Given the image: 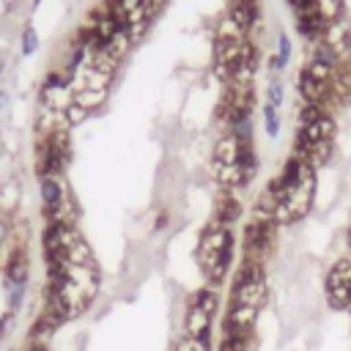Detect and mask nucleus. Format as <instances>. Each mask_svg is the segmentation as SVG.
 <instances>
[{"instance_id": "obj_12", "label": "nucleus", "mask_w": 351, "mask_h": 351, "mask_svg": "<svg viewBox=\"0 0 351 351\" xmlns=\"http://www.w3.org/2000/svg\"><path fill=\"white\" fill-rule=\"evenodd\" d=\"M310 5L321 14V19H324L326 25L335 22V19H343V11H346L343 0H310Z\"/></svg>"}, {"instance_id": "obj_20", "label": "nucleus", "mask_w": 351, "mask_h": 351, "mask_svg": "<svg viewBox=\"0 0 351 351\" xmlns=\"http://www.w3.org/2000/svg\"><path fill=\"white\" fill-rule=\"evenodd\" d=\"M288 5H291L293 11H299V8H304V5H310V0H288Z\"/></svg>"}, {"instance_id": "obj_11", "label": "nucleus", "mask_w": 351, "mask_h": 351, "mask_svg": "<svg viewBox=\"0 0 351 351\" xmlns=\"http://www.w3.org/2000/svg\"><path fill=\"white\" fill-rule=\"evenodd\" d=\"M288 60H291V38L285 33H277V52L269 58V66L277 74V71H282L288 66Z\"/></svg>"}, {"instance_id": "obj_22", "label": "nucleus", "mask_w": 351, "mask_h": 351, "mask_svg": "<svg viewBox=\"0 0 351 351\" xmlns=\"http://www.w3.org/2000/svg\"><path fill=\"white\" fill-rule=\"evenodd\" d=\"M162 228H167V214H159L156 217V230H162Z\"/></svg>"}, {"instance_id": "obj_5", "label": "nucleus", "mask_w": 351, "mask_h": 351, "mask_svg": "<svg viewBox=\"0 0 351 351\" xmlns=\"http://www.w3.org/2000/svg\"><path fill=\"white\" fill-rule=\"evenodd\" d=\"M211 315L206 310H200L197 304L186 302L184 310V332L189 340H195V346L200 351H214V340H211Z\"/></svg>"}, {"instance_id": "obj_17", "label": "nucleus", "mask_w": 351, "mask_h": 351, "mask_svg": "<svg viewBox=\"0 0 351 351\" xmlns=\"http://www.w3.org/2000/svg\"><path fill=\"white\" fill-rule=\"evenodd\" d=\"M285 88H282V82L280 80H271L269 82V104H274V107H280L282 104V99H285V93H282Z\"/></svg>"}, {"instance_id": "obj_14", "label": "nucleus", "mask_w": 351, "mask_h": 351, "mask_svg": "<svg viewBox=\"0 0 351 351\" xmlns=\"http://www.w3.org/2000/svg\"><path fill=\"white\" fill-rule=\"evenodd\" d=\"M263 129H266V134L269 137H277L280 134V112H277V107L274 104H263Z\"/></svg>"}, {"instance_id": "obj_19", "label": "nucleus", "mask_w": 351, "mask_h": 351, "mask_svg": "<svg viewBox=\"0 0 351 351\" xmlns=\"http://www.w3.org/2000/svg\"><path fill=\"white\" fill-rule=\"evenodd\" d=\"M173 351H200V348L195 346V340H189V337L184 335V337L176 343V348H173Z\"/></svg>"}, {"instance_id": "obj_15", "label": "nucleus", "mask_w": 351, "mask_h": 351, "mask_svg": "<svg viewBox=\"0 0 351 351\" xmlns=\"http://www.w3.org/2000/svg\"><path fill=\"white\" fill-rule=\"evenodd\" d=\"M63 118H66V123H69V126H74V123H82V121L88 118V110H82L80 104H74V101H71V104L63 110Z\"/></svg>"}, {"instance_id": "obj_16", "label": "nucleus", "mask_w": 351, "mask_h": 351, "mask_svg": "<svg viewBox=\"0 0 351 351\" xmlns=\"http://www.w3.org/2000/svg\"><path fill=\"white\" fill-rule=\"evenodd\" d=\"M36 49H38V36L27 27V30L22 33V55H33Z\"/></svg>"}, {"instance_id": "obj_13", "label": "nucleus", "mask_w": 351, "mask_h": 351, "mask_svg": "<svg viewBox=\"0 0 351 351\" xmlns=\"http://www.w3.org/2000/svg\"><path fill=\"white\" fill-rule=\"evenodd\" d=\"M192 304H197L200 310H206L211 318H214V313H217V307H219V293H217V288H200L197 293H192V299H189Z\"/></svg>"}, {"instance_id": "obj_18", "label": "nucleus", "mask_w": 351, "mask_h": 351, "mask_svg": "<svg viewBox=\"0 0 351 351\" xmlns=\"http://www.w3.org/2000/svg\"><path fill=\"white\" fill-rule=\"evenodd\" d=\"M11 236H14V225H11V219H8L5 214H0V250L8 247Z\"/></svg>"}, {"instance_id": "obj_24", "label": "nucleus", "mask_w": 351, "mask_h": 351, "mask_svg": "<svg viewBox=\"0 0 351 351\" xmlns=\"http://www.w3.org/2000/svg\"><path fill=\"white\" fill-rule=\"evenodd\" d=\"M5 104H8V93H5V90H0V110H3Z\"/></svg>"}, {"instance_id": "obj_10", "label": "nucleus", "mask_w": 351, "mask_h": 351, "mask_svg": "<svg viewBox=\"0 0 351 351\" xmlns=\"http://www.w3.org/2000/svg\"><path fill=\"white\" fill-rule=\"evenodd\" d=\"M107 99V88H80L74 93V104H80L82 110H96L101 101Z\"/></svg>"}, {"instance_id": "obj_6", "label": "nucleus", "mask_w": 351, "mask_h": 351, "mask_svg": "<svg viewBox=\"0 0 351 351\" xmlns=\"http://www.w3.org/2000/svg\"><path fill=\"white\" fill-rule=\"evenodd\" d=\"M38 195H41V211L47 217V222L63 208V203L71 197L69 189L63 186L60 176H41L38 178Z\"/></svg>"}, {"instance_id": "obj_3", "label": "nucleus", "mask_w": 351, "mask_h": 351, "mask_svg": "<svg viewBox=\"0 0 351 351\" xmlns=\"http://www.w3.org/2000/svg\"><path fill=\"white\" fill-rule=\"evenodd\" d=\"M315 197V170H310L293 189H288L285 195L277 197L274 206V225H293L302 217H307L310 206Z\"/></svg>"}, {"instance_id": "obj_1", "label": "nucleus", "mask_w": 351, "mask_h": 351, "mask_svg": "<svg viewBox=\"0 0 351 351\" xmlns=\"http://www.w3.org/2000/svg\"><path fill=\"white\" fill-rule=\"evenodd\" d=\"M197 263L208 280L211 288L222 285L230 266H233V255H236V239H233V230L225 228V225H217L211 222L203 233H200V241H197Z\"/></svg>"}, {"instance_id": "obj_8", "label": "nucleus", "mask_w": 351, "mask_h": 351, "mask_svg": "<svg viewBox=\"0 0 351 351\" xmlns=\"http://www.w3.org/2000/svg\"><path fill=\"white\" fill-rule=\"evenodd\" d=\"M293 14H296V30L302 33V38H307L310 44L321 41V36L326 30V22L321 19V14L313 5H304V8L293 11Z\"/></svg>"}, {"instance_id": "obj_7", "label": "nucleus", "mask_w": 351, "mask_h": 351, "mask_svg": "<svg viewBox=\"0 0 351 351\" xmlns=\"http://www.w3.org/2000/svg\"><path fill=\"white\" fill-rule=\"evenodd\" d=\"M266 296H269L266 280L233 282V288H230V302H236V304H247V307H255V310H263Z\"/></svg>"}, {"instance_id": "obj_21", "label": "nucleus", "mask_w": 351, "mask_h": 351, "mask_svg": "<svg viewBox=\"0 0 351 351\" xmlns=\"http://www.w3.org/2000/svg\"><path fill=\"white\" fill-rule=\"evenodd\" d=\"M228 5H258V0H228Z\"/></svg>"}, {"instance_id": "obj_23", "label": "nucleus", "mask_w": 351, "mask_h": 351, "mask_svg": "<svg viewBox=\"0 0 351 351\" xmlns=\"http://www.w3.org/2000/svg\"><path fill=\"white\" fill-rule=\"evenodd\" d=\"M22 351H49V346H30V343H25Z\"/></svg>"}, {"instance_id": "obj_9", "label": "nucleus", "mask_w": 351, "mask_h": 351, "mask_svg": "<svg viewBox=\"0 0 351 351\" xmlns=\"http://www.w3.org/2000/svg\"><path fill=\"white\" fill-rule=\"evenodd\" d=\"M19 197H22V186L16 178H8L0 184V214H14V208L19 206Z\"/></svg>"}, {"instance_id": "obj_4", "label": "nucleus", "mask_w": 351, "mask_h": 351, "mask_svg": "<svg viewBox=\"0 0 351 351\" xmlns=\"http://www.w3.org/2000/svg\"><path fill=\"white\" fill-rule=\"evenodd\" d=\"M326 302L337 310L351 307V255L332 263L326 274Z\"/></svg>"}, {"instance_id": "obj_25", "label": "nucleus", "mask_w": 351, "mask_h": 351, "mask_svg": "<svg viewBox=\"0 0 351 351\" xmlns=\"http://www.w3.org/2000/svg\"><path fill=\"white\" fill-rule=\"evenodd\" d=\"M0 74H3V69H0Z\"/></svg>"}, {"instance_id": "obj_2", "label": "nucleus", "mask_w": 351, "mask_h": 351, "mask_svg": "<svg viewBox=\"0 0 351 351\" xmlns=\"http://www.w3.org/2000/svg\"><path fill=\"white\" fill-rule=\"evenodd\" d=\"M3 291H5V307H8L5 313L19 315L30 291V261L25 247H11L3 269Z\"/></svg>"}]
</instances>
